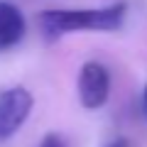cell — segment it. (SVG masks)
<instances>
[{
	"instance_id": "6da1fadb",
	"label": "cell",
	"mask_w": 147,
	"mask_h": 147,
	"mask_svg": "<svg viewBox=\"0 0 147 147\" xmlns=\"http://www.w3.org/2000/svg\"><path fill=\"white\" fill-rule=\"evenodd\" d=\"M125 3L84 10H47L39 15V27L49 39L74 34V32H115L125 20Z\"/></svg>"
},
{
	"instance_id": "7a4b0ae2",
	"label": "cell",
	"mask_w": 147,
	"mask_h": 147,
	"mask_svg": "<svg viewBox=\"0 0 147 147\" xmlns=\"http://www.w3.org/2000/svg\"><path fill=\"white\" fill-rule=\"evenodd\" d=\"M32 105H34V98L22 86H12L0 93V142L12 137L27 123Z\"/></svg>"
},
{
	"instance_id": "3957f363",
	"label": "cell",
	"mask_w": 147,
	"mask_h": 147,
	"mask_svg": "<svg viewBox=\"0 0 147 147\" xmlns=\"http://www.w3.org/2000/svg\"><path fill=\"white\" fill-rule=\"evenodd\" d=\"M110 96V74L100 61H86L79 71V100L86 110H98Z\"/></svg>"
},
{
	"instance_id": "277c9868",
	"label": "cell",
	"mask_w": 147,
	"mask_h": 147,
	"mask_svg": "<svg viewBox=\"0 0 147 147\" xmlns=\"http://www.w3.org/2000/svg\"><path fill=\"white\" fill-rule=\"evenodd\" d=\"M25 15L12 3L0 0V49H10L25 37Z\"/></svg>"
},
{
	"instance_id": "5b68a950",
	"label": "cell",
	"mask_w": 147,
	"mask_h": 147,
	"mask_svg": "<svg viewBox=\"0 0 147 147\" xmlns=\"http://www.w3.org/2000/svg\"><path fill=\"white\" fill-rule=\"evenodd\" d=\"M39 147H64V142H61V137H59V135L49 132V135H44V137H42Z\"/></svg>"
},
{
	"instance_id": "8992f818",
	"label": "cell",
	"mask_w": 147,
	"mask_h": 147,
	"mask_svg": "<svg viewBox=\"0 0 147 147\" xmlns=\"http://www.w3.org/2000/svg\"><path fill=\"white\" fill-rule=\"evenodd\" d=\"M105 147H130V142L125 140V137H118V140H113V142H108Z\"/></svg>"
},
{
	"instance_id": "52a82bcc",
	"label": "cell",
	"mask_w": 147,
	"mask_h": 147,
	"mask_svg": "<svg viewBox=\"0 0 147 147\" xmlns=\"http://www.w3.org/2000/svg\"><path fill=\"white\" fill-rule=\"evenodd\" d=\"M145 113H147V86H145Z\"/></svg>"
}]
</instances>
